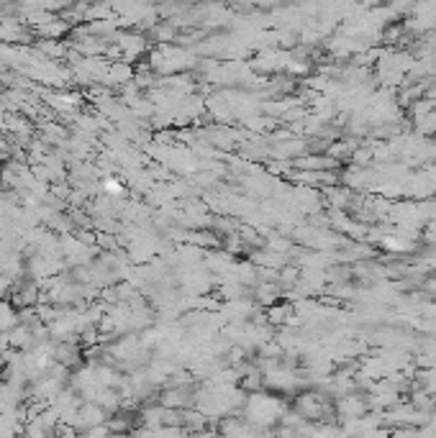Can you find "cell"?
I'll list each match as a JSON object with an SVG mask.
<instances>
[{
    "mask_svg": "<svg viewBox=\"0 0 436 438\" xmlns=\"http://www.w3.org/2000/svg\"><path fill=\"white\" fill-rule=\"evenodd\" d=\"M105 190L108 192H121V182H118V179H105Z\"/></svg>",
    "mask_w": 436,
    "mask_h": 438,
    "instance_id": "cell-3",
    "label": "cell"
},
{
    "mask_svg": "<svg viewBox=\"0 0 436 438\" xmlns=\"http://www.w3.org/2000/svg\"><path fill=\"white\" fill-rule=\"evenodd\" d=\"M362 438H393V431H390L388 425H380V428H372V431H367Z\"/></svg>",
    "mask_w": 436,
    "mask_h": 438,
    "instance_id": "cell-2",
    "label": "cell"
},
{
    "mask_svg": "<svg viewBox=\"0 0 436 438\" xmlns=\"http://www.w3.org/2000/svg\"><path fill=\"white\" fill-rule=\"evenodd\" d=\"M285 410H288V405H285L283 397L272 395L267 390H259L247 395L242 408V418L247 423L257 425V428H275L283 420Z\"/></svg>",
    "mask_w": 436,
    "mask_h": 438,
    "instance_id": "cell-1",
    "label": "cell"
}]
</instances>
